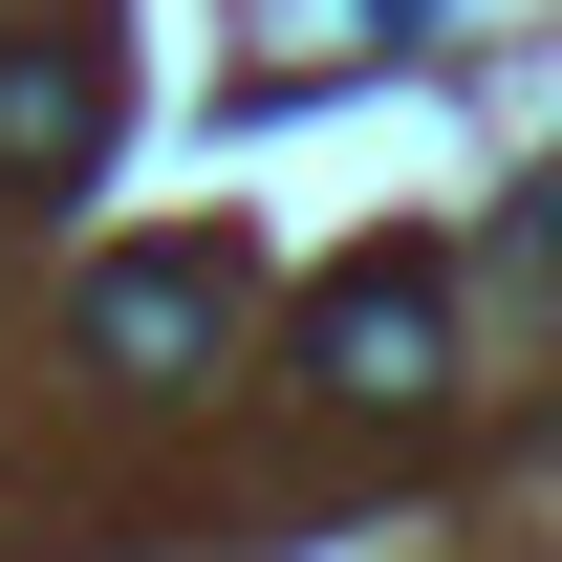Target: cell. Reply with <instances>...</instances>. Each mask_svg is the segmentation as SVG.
I'll use <instances>...</instances> for the list:
<instances>
[{
  "label": "cell",
  "instance_id": "obj_3",
  "mask_svg": "<svg viewBox=\"0 0 562 562\" xmlns=\"http://www.w3.org/2000/svg\"><path fill=\"white\" fill-rule=\"evenodd\" d=\"M87 151H109V66H87V44L0 66V173H87Z\"/></svg>",
  "mask_w": 562,
  "mask_h": 562
},
{
  "label": "cell",
  "instance_id": "obj_2",
  "mask_svg": "<svg viewBox=\"0 0 562 562\" xmlns=\"http://www.w3.org/2000/svg\"><path fill=\"white\" fill-rule=\"evenodd\" d=\"M216 325H238V281H216V260H109V281H87V347L131 368V390H195Z\"/></svg>",
  "mask_w": 562,
  "mask_h": 562
},
{
  "label": "cell",
  "instance_id": "obj_1",
  "mask_svg": "<svg viewBox=\"0 0 562 562\" xmlns=\"http://www.w3.org/2000/svg\"><path fill=\"white\" fill-rule=\"evenodd\" d=\"M325 390H347V412H432V390H454V303H432L412 260L325 281Z\"/></svg>",
  "mask_w": 562,
  "mask_h": 562
}]
</instances>
